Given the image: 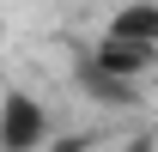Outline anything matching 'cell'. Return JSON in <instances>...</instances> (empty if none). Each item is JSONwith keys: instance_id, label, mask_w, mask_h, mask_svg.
I'll return each instance as SVG.
<instances>
[{"instance_id": "1", "label": "cell", "mask_w": 158, "mask_h": 152, "mask_svg": "<svg viewBox=\"0 0 158 152\" xmlns=\"http://www.w3.org/2000/svg\"><path fill=\"white\" fill-rule=\"evenodd\" d=\"M43 134H49V116L31 91H6L0 103V152H37Z\"/></svg>"}, {"instance_id": "2", "label": "cell", "mask_w": 158, "mask_h": 152, "mask_svg": "<svg viewBox=\"0 0 158 152\" xmlns=\"http://www.w3.org/2000/svg\"><path fill=\"white\" fill-rule=\"evenodd\" d=\"M103 37H110V43H128V49H140V55H158V6H146V0L122 6Z\"/></svg>"}]
</instances>
